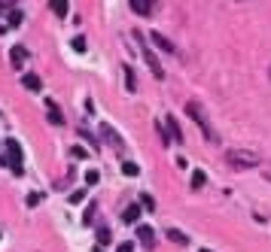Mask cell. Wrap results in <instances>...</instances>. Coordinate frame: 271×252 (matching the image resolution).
Segmentation results:
<instances>
[{"label":"cell","instance_id":"cell-11","mask_svg":"<svg viewBox=\"0 0 271 252\" xmlns=\"http://www.w3.org/2000/svg\"><path fill=\"white\" fill-rule=\"evenodd\" d=\"M152 43H155V46H159V49H162V52H168V55H171V52H174V43H171V40H168V37H162V33H152Z\"/></svg>","mask_w":271,"mask_h":252},{"label":"cell","instance_id":"cell-13","mask_svg":"<svg viewBox=\"0 0 271 252\" xmlns=\"http://www.w3.org/2000/svg\"><path fill=\"white\" fill-rule=\"evenodd\" d=\"M49 6H52V13L58 16V18H64L67 9H70V6H67V0H49Z\"/></svg>","mask_w":271,"mask_h":252},{"label":"cell","instance_id":"cell-20","mask_svg":"<svg viewBox=\"0 0 271 252\" xmlns=\"http://www.w3.org/2000/svg\"><path fill=\"white\" fill-rule=\"evenodd\" d=\"M98 243H110V228H98Z\"/></svg>","mask_w":271,"mask_h":252},{"label":"cell","instance_id":"cell-21","mask_svg":"<svg viewBox=\"0 0 271 252\" xmlns=\"http://www.w3.org/2000/svg\"><path fill=\"white\" fill-rule=\"evenodd\" d=\"M85 182H88V186H98V182H101V173H98V170H88V173H85Z\"/></svg>","mask_w":271,"mask_h":252},{"label":"cell","instance_id":"cell-8","mask_svg":"<svg viewBox=\"0 0 271 252\" xmlns=\"http://www.w3.org/2000/svg\"><path fill=\"white\" fill-rule=\"evenodd\" d=\"M21 85H25L28 91H40V88H43V82H40L37 73H25V76H21Z\"/></svg>","mask_w":271,"mask_h":252},{"label":"cell","instance_id":"cell-30","mask_svg":"<svg viewBox=\"0 0 271 252\" xmlns=\"http://www.w3.org/2000/svg\"><path fill=\"white\" fill-rule=\"evenodd\" d=\"M95 252H101V249H98V246H95Z\"/></svg>","mask_w":271,"mask_h":252},{"label":"cell","instance_id":"cell-25","mask_svg":"<svg viewBox=\"0 0 271 252\" xmlns=\"http://www.w3.org/2000/svg\"><path fill=\"white\" fill-rule=\"evenodd\" d=\"M88 155V149H83V146H73V158H85Z\"/></svg>","mask_w":271,"mask_h":252},{"label":"cell","instance_id":"cell-28","mask_svg":"<svg viewBox=\"0 0 271 252\" xmlns=\"http://www.w3.org/2000/svg\"><path fill=\"white\" fill-rule=\"evenodd\" d=\"M16 3V0H0V6H13Z\"/></svg>","mask_w":271,"mask_h":252},{"label":"cell","instance_id":"cell-10","mask_svg":"<svg viewBox=\"0 0 271 252\" xmlns=\"http://www.w3.org/2000/svg\"><path fill=\"white\" fill-rule=\"evenodd\" d=\"M168 240H171V243H180V246H189V237L183 231H177V228H168Z\"/></svg>","mask_w":271,"mask_h":252},{"label":"cell","instance_id":"cell-31","mask_svg":"<svg viewBox=\"0 0 271 252\" xmlns=\"http://www.w3.org/2000/svg\"><path fill=\"white\" fill-rule=\"evenodd\" d=\"M0 237H3V234H0Z\"/></svg>","mask_w":271,"mask_h":252},{"label":"cell","instance_id":"cell-7","mask_svg":"<svg viewBox=\"0 0 271 252\" xmlns=\"http://www.w3.org/2000/svg\"><path fill=\"white\" fill-rule=\"evenodd\" d=\"M137 240H140L143 246H152V243H155V234H152V228H150V225H140V228H137Z\"/></svg>","mask_w":271,"mask_h":252},{"label":"cell","instance_id":"cell-26","mask_svg":"<svg viewBox=\"0 0 271 252\" xmlns=\"http://www.w3.org/2000/svg\"><path fill=\"white\" fill-rule=\"evenodd\" d=\"M143 207H146V210H155V201L150 198V194H143Z\"/></svg>","mask_w":271,"mask_h":252},{"label":"cell","instance_id":"cell-18","mask_svg":"<svg viewBox=\"0 0 271 252\" xmlns=\"http://www.w3.org/2000/svg\"><path fill=\"white\" fill-rule=\"evenodd\" d=\"M204 170H195V173H192V189H201V186H204Z\"/></svg>","mask_w":271,"mask_h":252},{"label":"cell","instance_id":"cell-19","mask_svg":"<svg viewBox=\"0 0 271 252\" xmlns=\"http://www.w3.org/2000/svg\"><path fill=\"white\" fill-rule=\"evenodd\" d=\"M6 25H9V28H18V25H21V13H18V9H13V13H9V21H6Z\"/></svg>","mask_w":271,"mask_h":252},{"label":"cell","instance_id":"cell-22","mask_svg":"<svg viewBox=\"0 0 271 252\" xmlns=\"http://www.w3.org/2000/svg\"><path fill=\"white\" fill-rule=\"evenodd\" d=\"M73 52H85V37H73Z\"/></svg>","mask_w":271,"mask_h":252},{"label":"cell","instance_id":"cell-12","mask_svg":"<svg viewBox=\"0 0 271 252\" xmlns=\"http://www.w3.org/2000/svg\"><path fill=\"white\" fill-rule=\"evenodd\" d=\"M165 125H168V131H171V140H174V143H183V131H180V125H177L171 116H168Z\"/></svg>","mask_w":271,"mask_h":252},{"label":"cell","instance_id":"cell-1","mask_svg":"<svg viewBox=\"0 0 271 252\" xmlns=\"http://www.w3.org/2000/svg\"><path fill=\"white\" fill-rule=\"evenodd\" d=\"M186 112H189V119L198 125V131L204 134L210 143L217 140V137H213V131H210V122H207V116H204V110H201V104H198V100H189V104H186Z\"/></svg>","mask_w":271,"mask_h":252},{"label":"cell","instance_id":"cell-27","mask_svg":"<svg viewBox=\"0 0 271 252\" xmlns=\"http://www.w3.org/2000/svg\"><path fill=\"white\" fill-rule=\"evenodd\" d=\"M116 249H119V252H134V246H131V243H119Z\"/></svg>","mask_w":271,"mask_h":252},{"label":"cell","instance_id":"cell-3","mask_svg":"<svg viewBox=\"0 0 271 252\" xmlns=\"http://www.w3.org/2000/svg\"><path fill=\"white\" fill-rule=\"evenodd\" d=\"M225 161H229L232 167H256V164H259V155H253V152H238V149H229V152H225Z\"/></svg>","mask_w":271,"mask_h":252},{"label":"cell","instance_id":"cell-4","mask_svg":"<svg viewBox=\"0 0 271 252\" xmlns=\"http://www.w3.org/2000/svg\"><path fill=\"white\" fill-rule=\"evenodd\" d=\"M137 40H140V46H143V37H140V33H137ZM140 55H143L146 67L152 70V76H155V79H165V70H162V64H159V58H155V52L150 49V46H143V49H140Z\"/></svg>","mask_w":271,"mask_h":252},{"label":"cell","instance_id":"cell-16","mask_svg":"<svg viewBox=\"0 0 271 252\" xmlns=\"http://www.w3.org/2000/svg\"><path fill=\"white\" fill-rule=\"evenodd\" d=\"M125 85H128V91H134V88H137V79H134V70H131L128 64H125Z\"/></svg>","mask_w":271,"mask_h":252},{"label":"cell","instance_id":"cell-17","mask_svg":"<svg viewBox=\"0 0 271 252\" xmlns=\"http://www.w3.org/2000/svg\"><path fill=\"white\" fill-rule=\"evenodd\" d=\"M122 173H125V176H137V173H140V167L134 164V161H125V164H122Z\"/></svg>","mask_w":271,"mask_h":252},{"label":"cell","instance_id":"cell-29","mask_svg":"<svg viewBox=\"0 0 271 252\" xmlns=\"http://www.w3.org/2000/svg\"><path fill=\"white\" fill-rule=\"evenodd\" d=\"M198 252H213V249H198Z\"/></svg>","mask_w":271,"mask_h":252},{"label":"cell","instance_id":"cell-23","mask_svg":"<svg viewBox=\"0 0 271 252\" xmlns=\"http://www.w3.org/2000/svg\"><path fill=\"white\" fill-rule=\"evenodd\" d=\"M83 201H85V191H83V189L70 194V204H83Z\"/></svg>","mask_w":271,"mask_h":252},{"label":"cell","instance_id":"cell-6","mask_svg":"<svg viewBox=\"0 0 271 252\" xmlns=\"http://www.w3.org/2000/svg\"><path fill=\"white\" fill-rule=\"evenodd\" d=\"M25 58H28V49H25V46H13V49H9V61H13L16 70L25 64Z\"/></svg>","mask_w":271,"mask_h":252},{"label":"cell","instance_id":"cell-9","mask_svg":"<svg viewBox=\"0 0 271 252\" xmlns=\"http://www.w3.org/2000/svg\"><path fill=\"white\" fill-rule=\"evenodd\" d=\"M46 112H49V122L52 125H64V116H61V110L55 107V100H46Z\"/></svg>","mask_w":271,"mask_h":252},{"label":"cell","instance_id":"cell-2","mask_svg":"<svg viewBox=\"0 0 271 252\" xmlns=\"http://www.w3.org/2000/svg\"><path fill=\"white\" fill-rule=\"evenodd\" d=\"M3 149H6V155L0 158V164H6V167H13L16 173H21V146H18V140H9L3 143Z\"/></svg>","mask_w":271,"mask_h":252},{"label":"cell","instance_id":"cell-14","mask_svg":"<svg viewBox=\"0 0 271 252\" xmlns=\"http://www.w3.org/2000/svg\"><path fill=\"white\" fill-rule=\"evenodd\" d=\"M122 219H125V222H137V219H140V207H134V204H131V207H125Z\"/></svg>","mask_w":271,"mask_h":252},{"label":"cell","instance_id":"cell-24","mask_svg":"<svg viewBox=\"0 0 271 252\" xmlns=\"http://www.w3.org/2000/svg\"><path fill=\"white\" fill-rule=\"evenodd\" d=\"M37 204H40V194L31 191V194H28V207H37Z\"/></svg>","mask_w":271,"mask_h":252},{"label":"cell","instance_id":"cell-15","mask_svg":"<svg viewBox=\"0 0 271 252\" xmlns=\"http://www.w3.org/2000/svg\"><path fill=\"white\" fill-rule=\"evenodd\" d=\"M101 131H104V137H107V140H110L113 146H116V149L122 146V140H119V137H116V134H113V128H110V125H101Z\"/></svg>","mask_w":271,"mask_h":252},{"label":"cell","instance_id":"cell-5","mask_svg":"<svg viewBox=\"0 0 271 252\" xmlns=\"http://www.w3.org/2000/svg\"><path fill=\"white\" fill-rule=\"evenodd\" d=\"M128 3L137 16H152L155 13V0H128Z\"/></svg>","mask_w":271,"mask_h":252}]
</instances>
